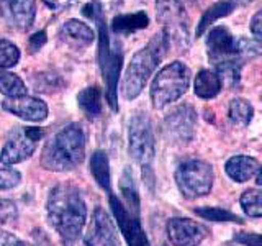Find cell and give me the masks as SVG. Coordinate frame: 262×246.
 I'll return each instance as SVG.
<instances>
[{
    "label": "cell",
    "instance_id": "cell-1",
    "mask_svg": "<svg viewBox=\"0 0 262 246\" xmlns=\"http://www.w3.org/2000/svg\"><path fill=\"white\" fill-rule=\"evenodd\" d=\"M46 213L51 225L62 238L80 236L87 223V207L77 187L59 184L51 189L46 200Z\"/></svg>",
    "mask_w": 262,
    "mask_h": 246
},
{
    "label": "cell",
    "instance_id": "cell-2",
    "mask_svg": "<svg viewBox=\"0 0 262 246\" xmlns=\"http://www.w3.org/2000/svg\"><path fill=\"white\" fill-rule=\"evenodd\" d=\"M87 135L79 123H71L46 141L41 153V166L53 172H66L80 166L85 159Z\"/></svg>",
    "mask_w": 262,
    "mask_h": 246
},
{
    "label": "cell",
    "instance_id": "cell-3",
    "mask_svg": "<svg viewBox=\"0 0 262 246\" xmlns=\"http://www.w3.org/2000/svg\"><path fill=\"white\" fill-rule=\"evenodd\" d=\"M169 48H170L169 38L166 35V31L162 30L158 35H154L152 39L143 49L135 53L121 82V94L126 100H133V98H136L141 94V90L147 84V80L154 74V71L158 69V66L164 59V56L167 54Z\"/></svg>",
    "mask_w": 262,
    "mask_h": 246
},
{
    "label": "cell",
    "instance_id": "cell-4",
    "mask_svg": "<svg viewBox=\"0 0 262 246\" xmlns=\"http://www.w3.org/2000/svg\"><path fill=\"white\" fill-rule=\"evenodd\" d=\"M98 27V66L106 86V102L113 110H118V80L123 68V53L120 49H112L110 35L103 15L95 20Z\"/></svg>",
    "mask_w": 262,
    "mask_h": 246
},
{
    "label": "cell",
    "instance_id": "cell-5",
    "mask_svg": "<svg viewBox=\"0 0 262 246\" xmlns=\"http://www.w3.org/2000/svg\"><path fill=\"white\" fill-rule=\"evenodd\" d=\"M190 86V69L184 63L174 61L162 68L151 84V102L154 109H164L166 105L179 100Z\"/></svg>",
    "mask_w": 262,
    "mask_h": 246
},
{
    "label": "cell",
    "instance_id": "cell-6",
    "mask_svg": "<svg viewBox=\"0 0 262 246\" xmlns=\"http://www.w3.org/2000/svg\"><path fill=\"white\" fill-rule=\"evenodd\" d=\"M195 0H156L158 20L164 25L169 45H176L180 51L188 46L187 7Z\"/></svg>",
    "mask_w": 262,
    "mask_h": 246
},
{
    "label": "cell",
    "instance_id": "cell-7",
    "mask_svg": "<svg viewBox=\"0 0 262 246\" xmlns=\"http://www.w3.org/2000/svg\"><path fill=\"white\" fill-rule=\"evenodd\" d=\"M213 168L208 162L190 159L182 162L176 171V182L185 199H199L210 194L213 187Z\"/></svg>",
    "mask_w": 262,
    "mask_h": 246
},
{
    "label": "cell",
    "instance_id": "cell-8",
    "mask_svg": "<svg viewBox=\"0 0 262 246\" xmlns=\"http://www.w3.org/2000/svg\"><path fill=\"white\" fill-rule=\"evenodd\" d=\"M128 150L131 158L143 166V171H147L151 168V162L156 154V143L152 123L147 115L138 113L129 120Z\"/></svg>",
    "mask_w": 262,
    "mask_h": 246
},
{
    "label": "cell",
    "instance_id": "cell-9",
    "mask_svg": "<svg viewBox=\"0 0 262 246\" xmlns=\"http://www.w3.org/2000/svg\"><path fill=\"white\" fill-rule=\"evenodd\" d=\"M45 136V130L38 127H18L8 135L0 153L4 164H18L35 153L38 141Z\"/></svg>",
    "mask_w": 262,
    "mask_h": 246
},
{
    "label": "cell",
    "instance_id": "cell-10",
    "mask_svg": "<svg viewBox=\"0 0 262 246\" xmlns=\"http://www.w3.org/2000/svg\"><path fill=\"white\" fill-rule=\"evenodd\" d=\"M196 112L192 105L184 104L170 110L164 118V133L172 143L187 145L195 136Z\"/></svg>",
    "mask_w": 262,
    "mask_h": 246
},
{
    "label": "cell",
    "instance_id": "cell-11",
    "mask_svg": "<svg viewBox=\"0 0 262 246\" xmlns=\"http://www.w3.org/2000/svg\"><path fill=\"white\" fill-rule=\"evenodd\" d=\"M108 202L113 212V217L117 220V223L121 230L123 236H125L128 246H151L141 227V221H139V215L131 213L125 205H123V202L118 197L113 195L112 192L108 197Z\"/></svg>",
    "mask_w": 262,
    "mask_h": 246
},
{
    "label": "cell",
    "instance_id": "cell-12",
    "mask_svg": "<svg viewBox=\"0 0 262 246\" xmlns=\"http://www.w3.org/2000/svg\"><path fill=\"white\" fill-rule=\"evenodd\" d=\"M205 43H207L208 59L215 68L225 63H237L243 66V63L236 56V36H233L226 27L211 28Z\"/></svg>",
    "mask_w": 262,
    "mask_h": 246
},
{
    "label": "cell",
    "instance_id": "cell-13",
    "mask_svg": "<svg viewBox=\"0 0 262 246\" xmlns=\"http://www.w3.org/2000/svg\"><path fill=\"white\" fill-rule=\"evenodd\" d=\"M84 240L89 246H121L113 220L100 207H97L90 217Z\"/></svg>",
    "mask_w": 262,
    "mask_h": 246
},
{
    "label": "cell",
    "instance_id": "cell-14",
    "mask_svg": "<svg viewBox=\"0 0 262 246\" xmlns=\"http://www.w3.org/2000/svg\"><path fill=\"white\" fill-rule=\"evenodd\" d=\"M36 15L35 0H0V16L10 27L27 31L31 28Z\"/></svg>",
    "mask_w": 262,
    "mask_h": 246
},
{
    "label": "cell",
    "instance_id": "cell-15",
    "mask_svg": "<svg viewBox=\"0 0 262 246\" xmlns=\"http://www.w3.org/2000/svg\"><path fill=\"white\" fill-rule=\"evenodd\" d=\"M167 236L174 246H199L207 236V230L193 220L170 218L167 221Z\"/></svg>",
    "mask_w": 262,
    "mask_h": 246
},
{
    "label": "cell",
    "instance_id": "cell-16",
    "mask_svg": "<svg viewBox=\"0 0 262 246\" xmlns=\"http://www.w3.org/2000/svg\"><path fill=\"white\" fill-rule=\"evenodd\" d=\"M2 109L27 121H43L49 113L48 105L41 98L30 95L7 97L2 102Z\"/></svg>",
    "mask_w": 262,
    "mask_h": 246
},
{
    "label": "cell",
    "instance_id": "cell-17",
    "mask_svg": "<svg viewBox=\"0 0 262 246\" xmlns=\"http://www.w3.org/2000/svg\"><path fill=\"white\" fill-rule=\"evenodd\" d=\"M259 169V162L249 158V156H233L226 161L225 171L226 174L236 182H246L249 180Z\"/></svg>",
    "mask_w": 262,
    "mask_h": 246
},
{
    "label": "cell",
    "instance_id": "cell-18",
    "mask_svg": "<svg viewBox=\"0 0 262 246\" xmlns=\"http://www.w3.org/2000/svg\"><path fill=\"white\" fill-rule=\"evenodd\" d=\"M149 25V16L144 12H136V13H128V15H118L112 20L110 30L115 35H133L138 30H144Z\"/></svg>",
    "mask_w": 262,
    "mask_h": 246
},
{
    "label": "cell",
    "instance_id": "cell-19",
    "mask_svg": "<svg viewBox=\"0 0 262 246\" xmlns=\"http://www.w3.org/2000/svg\"><path fill=\"white\" fill-rule=\"evenodd\" d=\"M234 8H236L234 0H220V2L208 7L207 10H205V13L202 15L199 25H196V30H195L196 38L202 36L216 20L225 18V16H228L229 13H233Z\"/></svg>",
    "mask_w": 262,
    "mask_h": 246
},
{
    "label": "cell",
    "instance_id": "cell-20",
    "mask_svg": "<svg viewBox=\"0 0 262 246\" xmlns=\"http://www.w3.org/2000/svg\"><path fill=\"white\" fill-rule=\"evenodd\" d=\"M221 87V79L215 71H210V69H202L199 74L195 76V82H193V90H195V95L205 98H213L220 94Z\"/></svg>",
    "mask_w": 262,
    "mask_h": 246
},
{
    "label": "cell",
    "instance_id": "cell-21",
    "mask_svg": "<svg viewBox=\"0 0 262 246\" xmlns=\"http://www.w3.org/2000/svg\"><path fill=\"white\" fill-rule=\"evenodd\" d=\"M59 36H62V39L69 41V43L85 46L94 41V31L79 20H68L61 27Z\"/></svg>",
    "mask_w": 262,
    "mask_h": 246
},
{
    "label": "cell",
    "instance_id": "cell-22",
    "mask_svg": "<svg viewBox=\"0 0 262 246\" xmlns=\"http://www.w3.org/2000/svg\"><path fill=\"white\" fill-rule=\"evenodd\" d=\"M90 171H92V176L97 180V184L110 194V162L105 151H95L90 156Z\"/></svg>",
    "mask_w": 262,
    "mask_h": 246
},
{
    "label": "cell",
    "instance_id": "cell-23",
    "mask_svg": "<svg viewBox=\"0 0 262 246\" xmlns=\"http://www.w3.org/2000/svg\"><path fill=\"white\" fill-rule=\"evenodd\" d=\"M120 191L123 194V205L135 215H139V194L136 191V184L133 179V172L129 168H125L120 179Z\"/></svg>",
    "mask_w": 262,
    "mask_h": 246
},
{
    "label": "cell",
    "instance_id": "cell-24",
    "mask_svg": "<svg viewBox=\"0 0 262 246\" xmlns=\"http://www.w3.org/2000/svg\"><path fill=\"white\" fill-rule=\"evenodd\" d=\"M77 102L80 105V109L84 110V113L89 118H95L102 112V89L92 86L84 89L77 97Z\"/></svg>",
    "mask_w": 262,
    "mask_h": 246
},
{
    "label": "cell",
    "instance_id": "cell-25",
    "mask_svg": "<svg viewBox=\"0 0 262 246\" xmlns=\"http://www.w3.org/2000/svg\"><path fill=\"white\" fill-rule=\"evenodd\" d=\"M252 115H254V109L246 98L236 97L229 102L228 117H229V120H231L233 125L241 127V128L248 127L252 120Z\"/></svg>",
    "mask_w": 262,
    "mask_h": 246
},
{
    "label": "cell",
    "instance_id": "cell-26",
    "mask_svg": "<svg viewBox=\"0 0 262 246\" xmlns=\"http://www.w3.org/2000/svg\"><path fill=\"white\" fill-rule=\"evenodd\" d=\"M0 92L7 97L27 95V86L16 74L0 69Z\"/></svg>",
    "mask_w": 262,
    "mask_h": 246
},
{
    "label": "cell",
    "instance_id": "cell-27",
    "mask_svg": "<svg viewBox=\"0 0 262 246\" xmlns=\"http://www.w3.org/2000/svg\"><path fill=\"white\" fill-rule=\"evenodd\" d=\"M239 203L248 217H262V189H248V191H244Z\"/></svg>",
    "mask_w": 262,
    "mask_h": 246
},
{
    "label": "cell",
    "instance_id": "cell-28",
    "mask_svg": "<svg viewBox=\"0 0 262 246\" xmlns=\"http://www.w3.org/2000/svg\"><path fill=\"white\" fill-rule=\"evenodd\" d=\"M259 54H262V45L257 43L254 38L252 39L246 38V36L236 38V56L243 64H244V61L252 59V57H256Z\"/></svg>",
    "mask_w": 262,
    "mask_h": 246
},
{
    "label": "cell",
    "instance_id": "cell-29",
    "mask_svg": "<svg viewBox=\"0 0 262 246\" xmlns=\"http://www.w3.org/2000/svg\"><path fill=\"white\" fill-rule=\"evenodd\" d=\"M195 213L199 217L211 221H236V223H243L239 217L221 207H199L195 209Z\"/></svg>",
    "mask_w": 262,
    "mask_h": 246
},
{
    "label": "cell",
    "instance_id": "cell-30",
    "mask_svg": "<svg viewBox=\"0 0 262 246\" xmlns=\"http://www.w3.org/2000/svg\"><path fill=\"white\" fill-rule=\"evenodd\" d=\"M20 61V49L12 41L0 39V69H8Z\"/></svg>",
    "mask_w": 262,
    "mask_h": 246
},
{
    "label": "cell",
    "instance_id": "cell-31",
    "mask_svg": "<svg viewBox=\"0 0 262 246\" xmlns=\"http://www.w3.org/2000/svg\"><path fill=\"white\" fill-rule=\"evenodd\" d=\"M31 84L35 87L38 92H54V90H59L61 89V77L57 74H38V76L31 77Z\"/></svg>",
    "mask_w": 262,
    "mask_h": 246
},
{
    "label": "cell",
    "instance_id": "cell-32",
    "mask_svg": "<svg viewBox=\"0 0 262 246\" xmlns=\"http://www.w3.org/2000/svg\"><path fill=\"white\" fill-rule=\"evenodd\" d=\"M21 182V174L12 168H0V191H8Z\"/></svg>",
    "mask_w": 262,
    "mask_h": 246
},
{
    "label": "cell",
    "instance_id": "cell-33",
    "mask_svg": "<svg viewBox=\"0 0 262 246\" xmlns=\"http://www.w3.org/2000/svg\"><path fill=\"white\" fill-rule=\"evenodd\" d=\"M18 217L16 205L8 199H0V223H8Z\"/></svg>",
    "mask_w": 262,
    "mask_h": 246
},
{
    "label": "cell",
    "instance_id": "cell-34",
    "mask_svg": "<svg viewBox=\"0 0 262 246\" xmlns=\"http://www.w3.org/2000/svg\"><path fill=\"white\" fill-rule=\"evenodd\" d=\"M234 241L243 246H262V235L259 233H249V232H239L234 235Z\"/></svg>",
    "mask_w": 262,
    "mask_h": 246
},
{
    "label": "cell",
    "instance_id": "cell-35",
    "mask_svg": "<svg viewBox=\"0 0 262 246\" xmlns=\"http://www.w3.org/2000/svg\"><path fill=\"white\" fill-rule=\"evenodd\" d=\"M251 33L254 39L262 45V8L254 13V16L251 18Z\"/></svg>",
    "mask_w": 262,
    "mask_h": 246
},
{
    "label": "cell",
    "instance_id": "cell-36",
    "mask_svg": "<svg viewBox=\"0 0 262 246\" xmlns=\"http://www.w3.org/2000/svg\"><path fill=\"white\" fill-rule=\"evenodd\" d=\"M46 41H48V36H46V33H45V31H38V33H35V35H33V36L30 38V41H28L30 53H36V51H39V49L45 46Z\"/></svg>",
    "mask_w": 262,
    "mask_h": 246
},
{
    "label": "cell",
    "instance_id": "cell-37",
    "mask_svg": "<svg viewBox=\"0 0 262 246\" xmlns=\"http://www.w3.org/2000/svg\"><path fill=\"white\" fill-rule=\"evenodd\" d=\"M82 15L87 16L89 20H97L98 16L102 15V7L98 5L97 2H90L87 5H84V8H82Z\"/></svg>",
    "mask_w": 262,
    "mask_h": 246
},
{
    "label": "cell",
    "instance_id": "cell-38",
    "mask_svg": "<svg viewBox=\"0 0 262 246\" xmlns=\"http://www.w3.org/2000/svg\"><path fill=\"white\" fill-rule=\"evenodd\" d=\"M0 246H28V244L23 243L21 240H18L15 235L0 230Z\"/></svg>",
    "mask_w": 262,
    "mask_h": 246
},
{
    "label": "cell",
    "instance_id": "cell-39",
    "mask_svg": "<svg viewBox=\"0 0 262 246\" xmlns=\"http://www.w3.org/2000/svg\"><path fill=\"white\" fill-rule=\"evenodd\" d=\"M43 2L48 5V8H51L53 12H62L66 8L72 7L77 0H43Z\"/></svg>",
    "mask_w": 262,
    "mask_h": 246
},
{
    "label": "cell",
    "instance_id": "cell-40",
    "mask_svg": "<svg viewBox=\"0 0 262 246\" xmlns=\"http://www.w3.org/2000/svg\"><path fill=\"white\" fill-rule=\"evenodd\" d=\"M62 246H89L84 240V236H74V238H62Z\"/></svg>",
    "mask_w": 262,
    "mask_h": 246
},
{
    "label": "cell",
    "instance_id": "cell-41",
    "mask_svg": "<svg viewBox=\"0 0 262 246\" xmlns=\"http://www.w3.org/2000/svg\"><path fill=\"white\" fill-rule=\"evenodd\" d=\"M35 246H53V244H51V241H49L43 233H41V232H36Z\"/></svg>",
    "mask_w": 262,
    "mask_h": 246
},
{
    "label": "cell",
    "instance_id": "cell-42",
    "mask_svg": "<svg viewBox=\"0 0 262 246\" xmlns=\"http://www.w3.org/2000/svg\"><path fill=\"white\" fill-rule=\"evenodd\" d=\"M256 182L259 184V186H262V166H259V169H257V172H256Z\"/></svg>",
    "mask_w": 262,
    "mask_h": 246
},
{
    "label": "cell",
    "instance_id": "cell-43",
    "mask_svg": "<svg viewBox=\"0 0 262 246\" xmlns=\"http://www.w3.org/2000/svg\"><path fill=\"white\" fill-rule=\"evenodd\" d=\"M243 2H251V0H243Z\"/></svg>",
    "mask_w": 262,
    "mask_h": 246
}]
</instances>
